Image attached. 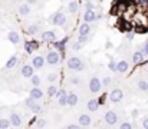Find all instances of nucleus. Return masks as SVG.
<instances>
[{
	"label": "nucleus",
	"instance_id": "f257e3e1",
	"mask_svg": "<svg viewBox=\"0 0 148 129\" xmlns=\"http://www.w3.org/2000/svg\"><path fill=\"white\" fill-rule=\"evenodd\" d=\"M66 66L71 69V70H82L84 69V63H82V59L78 57V56H73V57H69L68 62H66Z\"/></svg>",
	"mask_w": 148,
	"mask_h": 129
},
{
	"label": "nucleus",
	"instance_id": "f03ea898",
	"mask_svg": "<svg viewBox=\"0 0 148 129\" xmlns=\"http://www.w3.org/2000/svg\"><path fill=\"white\" fill-rule=\"evenodd\" d=\"M45 60H46V63L50 65V66H56V65H59V62H60V55H59V50H49L48 52V55H46V57H45Z\"/></svg>",
	"mask_w": 148,
	"mask_h": 129
},
{
	"label": "nucleus",
	"instance_id": "7ed1b4c3",
	"mask_svg": "<svg viewBox=\"0 0 148 129\" xmlns=\"http://www.w3.org/2000/svg\"><path fill=\"white\" fill-rule=\"evenodd\" d=\"M50 23L55 25V26H65V23H66V14L62 13V12H56L55 14H52Z\"/></svg>",
	"mask_w": 148,
	"mask_h": 129
},
{
	"label": "nucleus",
	"instance_id": "20e7f679",
	"mask_svg": "<svg viewBox=\"0 0 148 129\" xmlns=\"http://www.w3.org/2000/svg\"><path fill=\"white\" fill-rule=\"evenodd\" d=\"M103 121H105L106 125H109V126H115V125L118 124V115H116V112H114V111H108V112L105 113V116H103Z\"/></svg>",
	"mask_w": 148,
	"mask_h": 129
},
{
	"label": "nucleus",
	"instance_id": "39448f33",
	"mask_svg": "<svg viewBox=\"0 0 148 129\" xmlns=\"http://www.w3.org/2000/svg\"><path fill=\"white\" fill-rule=\"evenodd\" d=\"M122 99H124V92H122L119 87H115V89L111 90V93H109V100H111V102L118 103V102H121Z\"/></svg>",
	"mask_w": 148,
	"mask_h": 129
},
{
	"label": "nucleus",
	"instance_id": "423d86ee",
	"mask_svg": "<svg viewBox=\"0 0 148 129\" xmlns=\"http://www.w3.org/2000/svg\"><path fill=\"white\" fill-rule=\"evenodd\" d=\"M101 89H102V82L99 81L97 76H94V78L89 81V90H91L92 93H98V92H101Z\"/></svg>",
	"mask_w": 148,
	"mask_h": 129
},
{
	"label": "nucleus",
	"instance_id": "0eeeda50",
	"mask_svg": "<svg viewBox=\"0 0 148 129\" xmlns=\"http://www.w3.org/2000/svg\"><path fill=\"white\" fill-rule=\"evenodd\" d=\"M40 39H42L43 42H46V43H53L58 38H56V33H55V32L46 30V32H43V33L40 35Z\"/></svg>",
	"mask_w": 148,
	"mask_h": 129
},
{
	"label": "nucleus",
	"instance_id": "6e6552de",
	"mask_svg": "<svg viewBox=\"0 0 148 129\" xmlns=\"http://www.w3.org/2000/svg\"><path fill=\"white\" fill-rule=\"evenodd\" d=\"M45 63H46V60H45L43 56H35V57L32 59V66H33L35 69H42V68L45 66Z\"/></svg>",
	"mask_w": 148,
	"mask_h": 129
},
{
	"label": "nucleus",
	"instance_id": "1a4fd4ad",
	"mask_svg": "<svg viewBox=\"0 0 148 129\" xmlns=\"http://www.w3.org/2000/svg\"><path fill=\"white\" fill-rule=\"evenodd\" d=\"M78 124H79V126L88 128V126H91V124H92V119H91V116H89V115L84 113V115H81V116H79V119H78Z\"/></svg>",
	"mask_w": 148,
	"mask_h": 129
},
{
	"label": "nucleus",
	"instance_id": "9d476101",
	"mask_svg": "<svg viewBox=\"0 0 148 129\" xmlns=\"http://www.w3.org/2000/svg\"><path fill=\"white\" fill-rule=\"evenodd\" d=\"M20 73H22V76H23V78H30V76L35 73V68H33L32 65H23V66H22Z\"/></svg>",
	"mask_w": 148,
	"mask_h": 129
},
{
	"label": "nucleus",
	"instance_id": "9b49d317",
	"mask_svg": "<svg viewBox=\"0 0 148 129\" xmlns=\"http://www.w3.org/2000/svg\"><path fill=\"white\" fill-rule=\"evenodd\" d=\"M128 69H130V63H128L127 60H121V62L116 63V72H118V73L124 75V73L128 72Z\"/></svg>",
	"mask_w": 148,
	"mask_h": 129
},
{
	"label": "nucleus",
	"instance_id": "f8f14e48",
	"mask_svg": "<svg viewBox=\"0 0 148 129\" xmlns=\"http://www.w3.org/2000/svg\"><path fill=\"white\" fill-rule=\"evenodd\" d=\"M89 33H91V23L84 22V23L79 26V29H78V35H79V36H85V35H89Z\"/></svg>",
	"mask_w": 148,
	"mask_h": 129
},
{
	"label": "nucleus",
	"instance_id": "ddd939ff",
	"mask_svg": "<svg viewBox=\"0 0 148 129\" xmlns=\"http://www.w3.org/2000/svg\"><path fill=\"white\" fill-rule=\"evenodd\" d=\"M9 119H10V124H12V126H14V128H19V126H22V116H20L19 113H12Z\"/></svg>",
	"mask_w": 148,
	"mask_h": 129
},
{
	"label": "nucleus",
	"instance_id": "4468645a",
	"mask_svg": "<svg viewBox=\"0 0 148 129\" xmlns=\"http://www.w3.org/2000/svg\"><path fill=\"white\" fill-rule=\"evenodd\" d=\"M7 39H9V42L13 43V44H17V43H20V35L16 32V30H12V32H9L7 33Z\"/></svg>",
	"mask_w": 148,
	"mask_h": 129
},
{
	"label": "nucleus",
	"instance_id": "2eb2a0df",
	"mask_svg": "<svg viewBox=\"0 0 148 129\" xmlns=\"http://www.w3.org/2000/svg\"><path fill=\"white\" fill-rule=\"evenodd\" d=\"M144 53L141 52V50H138V52H134V55H132V62H134V65H143L144 63Z\"/></svg>",
	"mask_w": 148,
	"mask_h": 129
},
{
	"label": "nucleus",
	"instance_id": "dca6fc26",
	"mask_svg": "<svg viewBox=\"0 0 148 129\" xmlns=\"http://www.w3.org/2000/svg\"><path fill=\"white\" fill-rule=\"evenodd\" d=\"M30 96H32L33 99L39 100V99H42V98H43V90H42L39 86H35V87H32V89H30Z\"/></svg>",
	"mask_w": 148,
	"mask_h": 129
},
{
	"label": "nucleus",
	"instance_id": "f3484780",
	"mask_svg": "<svg viewBox=\"0 0 148 129\" xmlns=\"http://www.w3.org/2000/svg\"><path fill=\"white\" fill-rule=\"evenodd\" d=\"M39 47V43L35 42V40H30V42H26L25 43V50L29 53V55H32L36 49Z\"/></svg>",
	"mask_w": 148,
	"mask_h": 129
},
{
	"label": "nucleus",
	"instance_id": "a211bd4d",
	"mask_svg": "<svg viewBox=\"0 0 148 129\" xmlns=\"http://www.w3.org/2000/svg\"><path fill=\"white\" fill-rule=\"evenodd\" d=\"M95 20H97V14H95L94 9H92V10H86L85 14H84V22L92 23V22H95Z\"/></svg>",
	"mask_w": 148,
	"mask_h": 129
},
{
	"label": "nucleus",
	"instance_id": "6ab92c4d",
	"mask_svg": "<svg viewBox=\"0 0 148 129\" xmlns=\"http://www.w3.org/2000/svg\"><path fill=\"white\" fill-rule=\"evenodd\" d=\"M86 108L91 111V112H97L99 109V102L98 99H89L88 103H86Z\"/></svg>",
	"mask_w": 148,
	"mask_h": 129
},
{
	"label": "nucleus",
	"instance_id": "aec40b11",
	"mask_svg": "<svg viewBox=\"0 0 148 129\" xmlns=\"http://www.w3.org/2000/svg\"><path fill=\"white\" fill-rule=\"evenodd\" d=\"M78 102H79V98L76 93H73V92L68 93V105L69 106H75V105H78Z\"/></svg>",
	"mask_w": 148,
	"mask_h": 129
},
{
	"label": "nucleus",
	"instance_id": "412c9836",
	"mask_svg": "<svg viewBox=\"0 0 148 129\" xmlns=\"http://www.w3.org/2000/svg\"><path fill=\"white\" fill-rule=\"evenodd\" d=\"M19 13L22 14V16H26V14H29L30 13V4H27V3H22L20 6H19Z\"/></svg>",
	"mask_w": 148,
	"mask_h": 129
},
{
	"label": "nucleus",
	"instance_id": "4be33fe9",
	"mask_svg": "<svg viewBox=\"0 0 148 129\" xmlns=\"http://www.w3.org/2000/svg\"><path fill=\"white\" fill-rule=\"evenodd\" d=\"M17 62H19V57L17 56H12L7 62H6V69H12V68H14L16 65H17Z\"/></svg>",
	"mask_w": 148,
	"mask_h": 129
},
{
	"label": "nucleus",
	"instance_id": "5701e85b",
	"mask_svg": "<svg viewBox=\"0 0 148 129\" xmlns=\"http://www.w3.org/2000/svg\"><path fill=\"white\" fill-rule=\"evenodd\" d=\"M26 32H27V35L35 36V35L39 33V26H38V25H29L27 29H26Z\"/></svg>",
	"mask_w": 148,
	"mask_h": 129
},
{
	"label": "nucleus",
	"instance_id": "b1692460",
	"mask_svg": "<svg viewBox=\"0 0 148 129\" xmlns=\"http://www.w3.org/2000/svg\"><path fill=\"white\" fill-rule=\"evenodd\" d=\"M68 42V38H65V39H63V40H60V42H58V40H55V42H53V46H55V49H56V50H60V52H62V50H63V47H65V43Z\"/></svg>",
	"mask_w": 148,
	"mask_h": 129
},
{
	"label": "nucleus",
	"instance_id": "393cba45",
	"mask_svg": "<svg viewBox=\"0 0 148 129\" xmlns=\"http://www.w3.org/2000/svg\"><path fill=\"white\" fill-rule=\"evenodd\" d=\"M137 87H138V90H141V92H148V82L147 81H138V83H137Z\"/></svg>",
	"mask_w": 148,
	"mask_h": 129
},
{
	"label": "nucleus",
	"instance_id": "a878e982",
	"mask_svg": "<svg viewBox=\"0 0 148 129\" xmlns=\"http://www.w3.org/2000/svg\"><path fill=\"white\" fill-rule=\"evenodd\" d=\"M68 10H69V13H76V12L79 10L78 1H71V4L68 6Z\"/></svg>",
	"mask_w": 148,
	"mask_h": 129
},
{
	"label": "nucleus",
	"instance_id": "bb28decb",
	"mask_svg": "<svg viewBox=\"0 0 148 129\" xmlns=\"http://www.w3.org/2000/svg\"><path fill=\"white\" fill-rule=\"evenodd\" d=\"M12 126L10 124V119H6V118H0V129H7Z\"/></svg>",
	"mask_w": 148,
	"mask_h": 129
},
{
	"label": "nucleus",
	"instance_id": "cd10ccee",
	"mask_svg": "<svg viewBox=\"0 0 148 129\" xmlns=\"http://www.w3.org/2000/svg\"><path fill=\"white\" fill-rule=\"evenodd\" d=\"M29 79H30V82H32V85L33 86H40V82H42V81H40V76H38V75L33 73Z\"/></svg>",
	"mask_w": 148,
	"mask_h": 129
},
{
	"label": "nucleus",
	"instance_id": "c85d7f7f",
	"mask_svg": "<svg viewBox=\"0 0 148 129\" xmlns=\"http://www.w3.org/2000/svg\"><path fill=\"white\" fill-rule=\"evenodd\" d=\"M56 92H58V86L55 85V83H50V86L48 87V95L53 98V96L56 95Z\"/></svg>",
	"mask_w": 148,
	"mask_h": 129
},
{
	"label": "nucleus",
	"instance_id": "c756f323",
	"mask_svg": "<svg viewBox=\"0 0 148 129\" xmlns=\"http://www.w3.org/2000/svg\"><path fill=\"white\" fill-rule=\"evenodd\" d=\"M58 103L60 106H66L68 105V93L63 95V96H60V98H58Z\"/></svg>",
	"mask_w": 148,
	"mask_h": 129
},
{
	"label": "nucleus",
	"instance_id": "7c9ffc66",
	"mask_svg": "<svg viewBox=\"0 0 148 129\" xmlns=\"http://www.w3.org/2000/svg\"><path fill=\"white\" fill-rule=\"evenodd\" d=\"M30 111H32L33 113H39V112L42 111V106H40V105L38 103V100H36V102H35V103L32 105V108H30Z\"/></svg>",
	"mask_w": 148,
	"mask_h": 129
},
{
	"label": "nucleus",
	"instance_id": "2f4dec72",
	"mask_svg": "<svg viewBox=\"0 0 148 129\" xmlns=\"http://www.w3.org/2000/svg\"><path fill=\"white\" fill-rule=\"evenodd\" d=\"M91 40V38H89V35H85V36H79L78 38V42L82 43V44H86V43Z\"/></svg>",
	"mask_w": 148,
	"mask_h": 129
},
{
	"label": "nucleus",
	"instance_id": "473e14b6",
	"mask_svg": "<svg viewBox=\"0 0 148 129\" xmlns=\"http://www.w3.org/2000/svg\"><path fill=\"white\" fill-rule=\"evenodd\" d=\"M35 102H36V99H33L32 96H29V98H27V99L25 100V105H26V106H27V108L30 109V108H32V105H33Z\"/></svg>",
	"mask_w": 148,
	"mask_h": 129
},
{
	"label": "nucleus",
	"instance_id": "72a5a7b5",
	"mask_svg": "<svg viewBox=\"0 0 148 129\" xmlns=\"http://www.w3.org/2000/svg\"><path fill=\"white\" fill-rule=\"evenodd\" d=\"M108 69L112 70V72H116V62H115V60H111V62L108 63Z\"/></svg>",
	"mask_w": 148,
	"mask_h": 129
},
{
	"label": "nucleus",
	"instance_id": "f704fd0d",
	"mask_svg": "<svg viewBox=\"0 0 148 129\" xmlns=\"http://www.w3.org/2000/svg\"><path fill=\"white\" fill-rule=\"evenodd\" d=\"M48 81H49L50 83H55V82L58 81V75H56V73H49V75H48Z\"/></svg>",
	"mask_w": 148,
	"mask_h": 129
},
{
	"label": "nucleus",
	"instance_id": "c9c22d12",
	"mask_svg": "<svg viewBox=\"0 0 148 129\" xmlns=\"http://www.w3.org/2000/svg\"><path fill=\"white\" fill-rule=\"evenodd\" d=\"M36 121H38V122H35V124H36L38 128H45V126H46V121H45V119H36Z\"/></svg>",
	"mask_w": 148,
	"mask_h": 129
},
{
	"label": "nucleus",
	"instance_id": "e433bc0d",
	"mask_svg": "<svg viewBox=\"0 0 148 129\" xmlns=\"http://www.w3.org/2000/svg\"><path fill=\"white\" fill-rule=\"evenodd\" d=\"M94 7H95V6H94V3H92L91 0H86V1H85V9H86V10H92Z\"/></svg>",
	"mask_w": 148,
	"mask_h": 129
},
{
	"label": "nucleus",
	"instance_id": "4c0bfd02",
	"mask_svg": "<svg viewBox=\"0 0 148 129\" xmlns=\"http://www.w3.org/2000/svg\"><path fill=\"white\" fill-rule=\"evenodd\" d=\"M68 92L65 90V89H58V92H56V95H55V98L58 99V98H60V96H63V95H66Z\"/></svg>",
	"mask_w": 148,
	"mask_h": 129
},
{
	"label": "nucleus",
	"instance_id": "58836bf2",
	"mask_svg": "<svg viewBox=\"0 0 148 129\" xmlns=\"http://www.w3.org/2000/svg\"><path fill=\"white\" fill-rule=\"evenodd\" d=\"M119 128L121 129H131L132 128V125L128 124V122H122V124H119Z\"/></svg>",
	"mask_w": 148,
	"mask_h": 129
},
{
	"label": "nucleus",
	"instance_id": "ea45409f",
	"mask_svg": "<svg viewBox=\"0 0 148 129\" xmlns=\"http://www.w3.org/2000/svg\"><path fill=\"white\" fill-rule=\"evenodd\" d=\"M134 36H135V32H132V30H130V32L127 33V39H128V40H132Z\"/></svg>",
	"mask_w": 148,
	"mask_h": 129
},
{
	"label": "nucleus",
	"instance_id": "a19ab883",
	"mask_svg": "<svg viewBox=\"0 0 148 129\" xmlns=\"http://www.w3.org/2000/svg\"><path fill=\"white\" fill-rule=\"evenodd\" d=\"M102 82V87H105V86H109V83H111V79L109 78H105L103 81H101Z\"/></svg>",
	"mask_w": 148,
	"mask_h": 129
},
{
	"label": "nucleus",
	"instance_id": "79ce46f5",
	"mask_svg": "<svg viewBox=\"0 0 148 129\" xmlns=\"http://www.w3.org/2000/svg\"><path fill=\"white\" fill-rule=\"evenodd\" d=\"M66 128L68 129H78L79 128V124H78V125H76V124H68V125H66Z\"/></svg>",
	"mask_w": 148,
	"mask_h": 129
},
{
	"label": "nucleus",
	"instance_id": "37998d69",
	"mask_svg": "<svg viewBox=\"0 0 148 129\" xmlns=\"http://www.w3.org/2000/svg\"><path fill=\"white\" fill-rule=\"evenodd\" d=\"M82 46H84V44H82V43L76 42V43H75V44H73V46H72V47H73V50H79V49H81V47H82Z\"/></svg>",
	"mask_w": 148,
	"mask_h": 129
},
{
	"label": "nucleus",
	"instance_id": "c03bdc74",
	"mask_svg": "<svg viewBox=\"0 0 148 129\" xmlns=\"http://www.w3.org/2000/svg\"><path fill=\"white\" fill-rule=\"evenodd\" d=\"M141 52H143L144 55H147V56H148V42L145 43L144 46H143V50H141Z\"/></svg>",
	"mask_w": 148,
	"mask_h": 129
},
{
	"label": "nucleus",
	"instance_id": "a18cd8bd",
	"mask_svg": "<svg viewBox=\"0 0 148 129\" xmlns=\"http://www.w3.org/2000/svg\"><path fill=\"white\" fill-rule=\"evenodd\" d=\"M138 4H140L141 7H145L148 4V0H138Z\"/></svg>",
	"mask_w": 148,
	"mask_h": 129
},
{
	"label": "nucleus",
	"instance_id": "49530a36",
	"mask_svg": "<svg viewBox=\"0 0 148 129\" xmlns=\"http://www.w3.org/2000/svg\"><path fill=\"white\" fill-rule=\"evenodd\" d=\"M105 98H106V96H105V95H102V96H101V99H98L99 105H103V103H105Z\"/></svg>",
	"mask_w": 148,
	"mask_h": 129
},
{
	"label": "nucleus",
	"instance_id": "de8ad7c7",
	"mask_svg": "<svg viewBox=\"0 0 148 129\" xmlns=\"http://www.w3.org/2000/svg\"><path fill=\"white\" fill-rule=\"evenodd\" d=\"M26 3H27V4H32V6H33V4H36V3H38V0H26Z\"/></svg>",
	"mask_w": 148,
	"mask_h": 129
},
{
	"label": "nucleus",
	"instance_id": "09e8293b",
	"mask_svg": "<svg viewBox=\"0 0 148 129\" xmlns=\"http://www.w3.org/2000/svg\"><path fill=\"white\" fill-rule=\"evenodd\" d=\"M143 126H144V128H148V118H145V119L143 121Z\"/></svg>",
	"mask_w": 148,
	"mask_h": 129
},
{
	"label": "nucleus",
	"instance_id": "8fccbe9b",
	"mask_svg": "<svg viewBox=\"0 0 148 129\" xmlns=\"http://www.w3.org/2000/svg\"><path fill=\"white\" fill-rule=\"evenodd\" d=\"M132 116H134V118H135V116H138V111H137V109H134V111H132Z\"/></svg>",
	"mask_w": 148,
	"mask_h": 129
},
{
	"label": "nucleus",
	"instance_id": "3c124183",
	"mask_svg": "<svg viewBox=\"0 0 148 129\" xmlns=\"http://www.w3.org/2000/svg\"><path fill=\"white\" fill-rule=\"evenodd\" d=\"M71 82H72V83H78V82H79V79H78V78H73Z\"/></svg>",
	"mask_w": 148,
	"mask_h": 129
},
{
	"label": "nucleus",
	"instance_id": "603ef678",
	"mask_svg": "<svg viewBox=\"0 0 148 129\" xmlns=\"http://www.w3.org/2000/svg\"><path fill=\"white\" fill-rule=\"evenodd\" d=\"M91 1H92V0H91Z\"/></svg>",
	"mask_w": 148,
	"mask_h": 129
}]
</instances>
